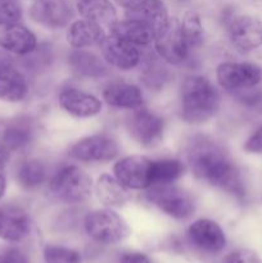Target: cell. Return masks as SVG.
Listing matches in <instances>:
<instances>
[{"label": "cell", "mask_w": 262, "mask_h": 263, "mask_svg": "<svg viewBox=\"0 0 262 263\" xmlns=\"http://www.w3.org/2000/svg\"><path fill=\"white\" fill-rule=\"evenodd\" d=\"M30 85L23 72L12 66H0V100L21 103L28 97Z\"/></svg>", "instance_id": "cell-21"}, {"label": "cell", "mask_w": 262, "mask_h": 263, "mask_svg": "<svg viewBox=\"0 0 262 263\" xmlns=\"http://www.w3.org/2000/svg\"><path fill=\"white\" fill-rule=\"evenodd\" d=\"M186 166L179 158H159L152 159L151 180L152 186L154 185L175 184L184 176Z\"/></svg>", "instance_id": "cell-29"}, {"label": "cell", "mask_w": 262, "mask_h": 263, "mask_svg": "<svg viewBox=\"0 0 262 263\" xmlns=\"http://www.w3.org/2000/svg\"><path fill=\"white\" fill-rule=\"evenodd\" d=\"M186 157L195 179L235 199H244L246 187L240 171L222 144L210 136H194L188 145Z\"/></svg>", "instance_id": "cell-1"}, {"label": "cell", "mask_w": 262, "mask_h": 263, "mask_svg": "<svg viewBox=\"0 0 262 263\" xmlns=\"http://www.w3.org/2000/svg\"><path fill=\"white\" fill-rule=\"evenodd\" d=\"M225 263H262V261L249 249H238L226 256Z\"/></svg>", "instance_id": "cell-34"}, {"label": "cell", "mask_w": 262, "mask_h": 263, "mask_svg": "<svg viewBox=\"0 0 262 263\" xmlns=\"http://www.w3.org/2000/svg\"><path fill=\"white\" fill-rule=\"evenodd\" d=\"M92 192L91 176L77 164L59 167L48 181L49 195L63 204H81L91 197Z\"/></svg>", "instance_id": "cell-3"}, {"label": "cell", "mask_w": 262, "mask_h": 263, "mask_svg": "<svg viewBox=\"0 0 262 263\" xmlns=\"http://www.w3.org/2000/svg\"><path fill=\"white\" fill-rule=\"evenodd\" d=\"M104 27L89 20L72 21L66 28V41L73 49H90L99 46L105 37Z\"/></svg>", "instance_id": "cell-20"}, {"label": "cell", "mask_w": 262, "mask_h": 263, "mask_svg": "<svg viewBox=\"0 0 262 263\" xmlns=\"http://www.w3.org/2000/svg\"><path fill=\"white\" fill-rule=\"evenodd\" d=\"M68 157L85 164H103L113 161L120 154V145L108 134H92L81 138L68 149Z\"/></svg>", "instance_id": "cell-8"}, {"label": "cell", "mask_w": 262, "mask_h": 263, "mask_svg": "<svg viewBox=\"0 0 262 263\" xmlns=\"http://www.w3.org/2000/svg\"><path fill=\"white\" fill-rule=\"evenodd\" d=\"M126 17L145 23L156 33L162 30L170 20L169 10L162 0H144L133 9L126 10Z\"/></svg>", "instance_id": "cell-26"}, {"label": "cell", "mask_w": 262, "mask_h": 263, "mask_svg": "<svg viewBox=\"0 0 262 263\" xmlns=\"http://www.w3.org/2000/svg\"><path fill=\"white\" fill-rule=\"evenodd\" d=\"M103 59L112 68L121 72H130L139 68L143 59L138 46L117 37V36L105 35L99 45Z\"/></svg>", "instance_id": "cell-15"}, {"label": "cell", "mask_w": 262, "mask_h": 263, "mask_svg": "<svg viewBox=\"0 0 262 263\" xmlns=\"http://www.w3.org/2000/svg\"><path fill=\"white\" fill-rule=\"evenodd\" d=\"M58 105L64 113L77 120H89L99 116L103 110V100L87 90L67 85L58 92Z\"/></svg>", "instance_id": "cell-11"}, {"label": "cell", "mask_w": 262, "mask_h": 263, "mask_svg": "<svg viewBox=\"0 0 262 263\" xmlns=\"http://www.w3.org/2000/svg\"><path fill=\"white\" fill-rule=\"evenodd\" d=\"M180 23H181L182 32H184L193 53L199 50L204 43V27H203L200 15L197 12L190 10L182 15Z\"/></svg>", "instance_id": "cell-30"}, {"label": "cell", "mask_w": 262, "mask_h": 263, "mask_svg": "<svg viewBox=\"0 0 262 263\" xmlns=\"http://www.w3.org/2000/svg\"><path fill=\"white\" fill-rule=\"evenodd\" d=\"M67 66L80 80H102L109 76L110 67L103 57L89 49H72L67 55Z\"/></svg>", "instance_id": "cell-17"}, {"label": "cell", "mask_w": 262, "mask_h": 263, "mask_svg": "<svg viewBox=\"0 0 262 263\" xmlns=\"http://www.w3.org/2000/svg\"><path fill=\"white\" fill-rule=\"evenodd\" d=\"M130 190L126 189L113 175L102 174L94 184V193L103 207L121 208L130 202Z\"/></svg>", "instance_id": "cell-22"}, {"label": "cell", "mask_w": 262, "mask_h": 263, "mask_svg": "<svg viewBox=\"0 0 262 263\" xmlns=\"http://www.w3.org/2000/svg\"><path fill=\"white\" fill-rule=\"evenodd\" d=\"M243 149L249 154H262V125L249 135L244 143Z\"/></svg>", "instance_id": "cell-35"}, {"label": "cell", "mask_w": 262, "mask_h": 263, "mask_svg": "<svg viewBox=\"0 0 262 263\" xmlns=\"http://www.w3.org/2000/svg\"><path fill=\"white\" fill-rule=\"evenodd\" d=\"M109 31L112 35L117 36L138 48L149 46L154 43V37H156V32L149 26L128 17H126L125 20L116 21L109 27Z\"/></svg>", "instance_id": "cell-24"}, {"label": "cell", "mask_w": 262, "mask_h": 263, "mask_svg": "<svg viewBox=\"0 0 262 263\" xmlns=\"http://www.w3.org/2000/svg\"><path fill=\"white\" fill-rule=\"evenodd\" d=\"M32 222L27 211L18 205L0 207V239L20 243L30 236Z\"/></svg>", "instance_id": "cell-18"}, {"label": "cell", "mask_w": 262, "mask_h": 263, "mask_svg": "<svg viewBox=\"0 0 262 263\" xmlns=\"http://www.w3.org/2000/svg\"><path fill=\"white\" fill-rule=\"evenodd\" d=\"M158 55H148L141 59L140 82L149 90H162L171 80V72Z\"/></svg>", "instance_id": "cell-27"}, {"label": "cell", "mask_w": 262, "mask_h": 263, "mask_svg": "<svg viewBox=\"0 0 262 263\" xmlns=\"http://www.w3.org/2000/svg\"><path fill=\"white\" fill-rule=\"evenodd\" d=\"M45 263H81V254L76 249L48 244L43 252Z\"/></svg>", "instance_id": "cell-31"}, {"label": "cell", "mask_w": 262, "mask_h": 263, "mask_svg": "<svg viewBox=\"0 0 262 263\" xmlns=\"http://www.w3.org/2000/svg\"><path fill=\"white\" fill-rule=\"evenodd\" d=\"M225 18L230 45L241 54H248L262 46V21L252 15L229 14Z\"/></svg>", "instance_id": "cell-10"}, {"label": "cell", "mask_w": 262, "mask_h": 263, "mask_svg": "<svg viewBox=\"0 0 262 263\" xmlns=\"http://www.w3.org/2000/svg\"><path fill=\"white\" fill-rule=\"evenodd\" d=\"M28 13L36 25L49 31L67 28L74 15L68 0H35Z\"/></svg>", "instance_id": "cell-14"}, {"label": "cell", "mask_w": 262, "mask_h": 263, "mask_svg": "<svg viewBox=\"0 0 262 263\" xmlns=\"http://www.w3.org/2000/svg\"><path fill=\"white\" fill-rule=\"evenodd\" d=\"M125 127L134 143L141 148L152 149L163 141L166 121L159 113L141 107L131 110L126 118Z\"/></svg>", "instance_id": "cell-6"}, {"label": "cell", "mask_w": 262, "mask_h": 263, "mask_svg": "<svg viewBox=\"0 0 262 263\" xmlns=\"http://www.w3.org/2000/svg\"><path fill=\"white\" fill-rule=\"evenodd\" d=\"M102 100L112 109L128 112L144 107L145 103L141 87L123 80L107 82L102 90Z\"/></svg>", "instance_id": "cell-16"}, {"label": "cell", "mask_w": 262, "mask_h": 263, "mask_svg": "<svg viewBox=\"0 0 262 263\" xmlns=\"http://www.w3.org/2000/svg\"><path fill=\"white\" fill-rule=\"evenodd\" d=\"M22 20V7L18 0H0V26L20 23Z\"/></svg>", "instance_id": "cell-32"}, {"label": "cell", "mask_w": 262, "mask_h": 263, "mask_svg": "<svg viewBox=\"0 0 262 263\" xmlns=\"http://www.w3.org/2000/svg\"><path fill=\"white\" fill-rule=\"evenodd\" d=\"M186 238L190 247L208 256L221 253L226 247V235L222 228L210 218H198L188 228Z\"/></svg>", "instance_id": "cell-13"}, {"label": "cell", "mask_w": 262, "mask_h": 263, "mask_svg": "<svg viewBox=\"0 0 262 263\" xmlns=\"http://www.w3.org/2000/svg\"><path fill=\"white\" fill-rule=\"evenodd\" d=\"M36 136L35 123L30 118H17L5 126L2 135V144L12 153L28 148Z\"/></svg>", "instance_id": "cell-23"}, {"label": "cell", "mask_w": 262, "mask_h": 263, "mask_svg": "<svg viewBox=\"0 0 262 263\" xmlns=\"http://www.w3.org/2000/svg\"><path fill=\"white\" fill-rule=\"evenodd\" d=\"M117 5H120L121 8H123L125 10L133 9L136 5H139L140 3H143L144 0H113Z\"/></svg>", "instance_id": "cell-37"}, {"label": "cell", "mask_w": 262, "mask_h": 263, "mask_svg": "<svg viewBox=\"0 0 262 263\" xmlns=\"http://www.w3.org/2000/svg\"><path fill=\"white\" fill-rule=\"evenodd\" d=\"M50 179L49 166L40 158H27L15 170L17 184L26 192H33L48 184Z\"/></svg>", "instance_id": "cell-25"}, {"label": "cell", "mask_w": 262, "mask_h": 263, "mask_svg": "<svg viewBox=\"0 0 262 263\" xmlns=\"http://www.w3.org/2000/svg\"><path fill=\"white\" fill-rule=\"evenodd\" d=\"M176 2H179V3H185V2H188V0H176Z\"/></svg>", "instance_id": "cell-41"}, {"label": "cell", "mask_w": 262, "mask_h": 263, "mask_svg": "<svg viewBox=\"0 0 262 263\" xmlns=\"http://www.w3.org/2000/svg\"><path fill=\"white\" fill-rule=\"evenodd\" d=\"M5 190H7V179H5L4 175L0 172V199L4 197Z\"/></svg>", "instance_id": "cell-40"}, {"label": "cell", "mask_w": 262, "mask_h": 263, "mask_svg": "<svg viewBox=\"0 0 262 263\" xmlns=\"http://www.w3.org/2000/svg\"><path fill=\"white\" fill-rule=\"evenodd\" d=\"M10 158V152L5 148L3 144H0V168L5 167L9 162Z\"/></svg>", "instance_id": "cell-38"}, {"label": "cell", "mask_w": 262, "mask_h": 263, "mask_svg": "<svg viewBox=\"0 0 262 263\" xmlns=\"http://www.w3.org/2000/svg\"><path fill=\"white\" fill-rule=\"evenodd\" d=\"M146 200L169 217L184 221L195 212V200L186 190L170 185H154L146 190Z\"/></svg>", "instance_id": "cell-5"}, {"label": "cell", "mask_w": 262, "mask_h": 263, "mask_svg": "<svg viewBox=\"0 0 262 263\" xmlns=\"http://www.w3.org/2000/svg\"><path fill=\"white\" fill-rule=\"evenodd\" d=\"M152 159L141 154L120 158L113 164V176L128 190L143 192L152 186Z\"/></svg>", "instance_id": "cell-12"}, {"label": "cell", "mask_w": 262, "mask_h": 263, "mask_svg": "<svg viewBox=\"0 0 262 263\" xmlns=\"http://www.w3.org/2000/svg\"><path fill=\"white\" fill-rule=\"evenodd\" d=\"M153 44L157 55L169 66H181L193 54L176 17H170L166 26L156 33Z\"/></svg>", "instance_id": "cell-7"}, {"label": "cell", "mask_w": 262, "mask_h": 263, "mask_svg": "<svg viewBox=\"0 0 262 263\" xmlns=\"http://www.w3.org/2000/svg\"><path fill=\"white\" fill-rule=\"evenodd\" d=\"M120 263H151V259L140 252H130L121 257Z\"/></svg>", "instance_id": "cell-36"}, {"label": "cell", "mask_w": 262, "mask_h": 263, "mask_svg": "<svg viewBox=\"0 0 262 263\" xmlns=\"http://www.w3.org/2000/svg\"><path fill=\"white\" fill-rule=\"evenodd\" d=\"M216 81L225 91L239 94L262 81V68L251 62H221L216 67Z\"/></svg>", "instance_id": "cell-9"}, {"label": "cell", "mask_w": 262, "mask_h": 263, "mask_svg": "<svg viewBox=\"0 0 262 263\" xmlns=\"http://www.w3.org/2000/svg\"><path fill=\"white\" fill-rule=\"evenodd\" d=\"M0 263H31L22 249L13 246L0 247Z\"/></svg>", "instance_id": "cell-33"}, {"label": "cell", "mask_w": 262, "mask_h": 263, "mask_svg": "<svg viewBox=\"0 0 262 263\" xmlns=\"http://www.w3.org/2000/svg\"><path fill=\"white\" fill-rule=\"evenodd\" d=\"M84 230L95 243L116 246L130 236V226L113 208L92 210L84 217Z\"/></svg>", "instance_id": "cell-4"}, {"label": "cell", "mask_w": 262, "mask_h": 263, "mask_svg": "<svg viewBox=\"0 0 262 263\" xmlns=\"http://www.w3.org/2000/svg\"><path fill=\"white\" fill-rule=\"evenodd\" d=\"M38 46L39 41L36 33L20 23L5 26L0 31V48L9 54L26 57L33 53Z\"/></svg>", "instance_id": "cell-19"}, {"label": "cell", "mask_w": 262, "mask_h": 263, "mask_svg": "<svg viewBox=\"0 0 262 263\" xmlns=\"http://www.w3.org/2000/svg\"><path fill=\"white\" fill-rule=\"evenodd\" d=\"M12 64H14L12 55L3 48H0V66H12Z\"/></svg>", "instance_id": "cell-39"}, {"label": "cell", "mask_w": 262, "mask_h": 263, "mask_svg": "<svg viewBox=\"0 0 262 263\" xmlns=\"http://www.w3.org/2000/svg\"><path fill=\"white\" fill-rule=\"evenodd\" d=\"M221 107L218 87L203 74H189L179 89L180 118L188 125H203L212 120Z\"/></svg>", "instance_id": "cell-2"}, {"label": "cell", "mask_w": 262, "mask_h": 263, "mask_svg": "<svg viewBox=\"0 0 262 263\" xmlns=\"http://www.w3.org/2000/svg\"><path fill=\"white\" fill-rule=\"evenodd\" d=\"M77 13L85 20L109 28L117 21V10L110 0H77Z\"/></svg>", "instance_id": "cell-28"}]
</instances>
